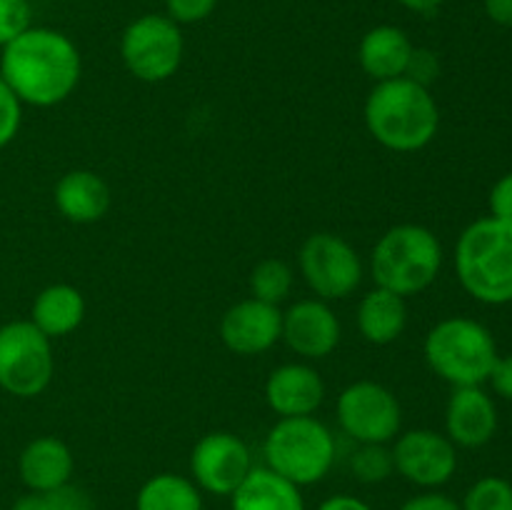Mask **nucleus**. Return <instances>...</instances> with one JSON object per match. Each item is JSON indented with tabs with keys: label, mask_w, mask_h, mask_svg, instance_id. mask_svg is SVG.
<instances>
[{
	"label": "nucleus",
	"mask_w": 512,
	"mask_h": 510,
	"mask_svg": "<svg viewBox=\"0 0 512 510\" xmlns=\"http://www.w3.org/2000/svg\"><path fill=\"white\" fill-rule=\"evenodd\" d=\"M83 73L73 40L53 28H28L0 55V78L23 105L53 108L75 93Z\"/></svg>",
	"instance_id": "f257e3e1"
},
{
	"label": "nucleus",
	"mask_w": 512,
	"mask_h": 510,
	"mask_svg": "<svg viewBox=\"0 0 512 510\" xmlns=\"http://www.w3.org/2000/svg\"><path fill=\"white\" fill-rule=\"evenodd\" d=\"M363 118L370 138L393 153H418L440 130V108L430 88L408 78L375 83L365 98Z\"/></svg>",
	"instance_id": "f03ea898"
},
{
	"label": "nucleus",
	"mask_w": 512,
	"mask_h": 510,
	"mask_svg": "<svg viewBox=\"0 0 512 510\" xmlns=\"http://www.w3.org/2000/svg\"><path fill=\"white\" fill-rule=\"evenodd\" d=\"M455 275L483 305L512 303V225L493 215L473 220L455 243Z\"/></svg>",
	"instance_id": "7ed1b4c3"
},
{
	"label": "nucleus",
	"mask_w": 512,
	"mask_h": 510,
	"mask_svg": "<svg viewBox=\"0 0 512 510\" xmlns=\"http://www.w3.org/2000/svg\"><path fill=\"white\" fill-rule=\"evenodd\" d=\"M443 245L438 235L418 223H400L385 230L370 253V275L378 288L410 298L438 280Z\"/></svg>",
	"instance_id": "20e7f679"
},
{
	"label": "nucleus",
	"mask_w": 512,
	"mask_h": 510,
	"mask_svg": "<svg viewBox=\"0 0 512 510\" xmlns=\"http://www.w3.org/2000/svg\"><path fill=\"white\" fill-rule=\"evenodd\" d=\"M428 368L453 388L488 383L498 363V343L480 320L453 315L428 330L423 343Z\"/></svg>",
	"instance_id": "39448f33"
},
{
	"label": "nucleus",
	"mask_w": 512,
	"mask_h": 510,
	"mask_svg": "<svg viewBox=\"0 0 512 510\" xmlns=\"http://www.w3.org/2000/svg\"><path fill=\"white\" fill-rule=\"evenodd\" d=\"M265 468L293 485H315L330 473L338 455L335 435L315 415L280 418L263 443Z\"/></svg>",
	"instance_id": "423d86ee"
},
{
	"label": "nucleus",
	"mask_w": 512,
	"mask_h": 510,
	"mask_svg": "<svg viewBox=\"0 0 512 510\" xmlns=\"http://www.w3.org/2000/svg\"><path fill=\"white\" fill-rule=\"evenodd\" d=\"M53 340L30 320L0 325V388L15 398H38L55 375Z\"/></svg>",
	"instance_id": "0eeeda50"
},
{
	"label": "nucleus",
	"mask_w": 512,
	"mask_h": 510,
	"mask_svg": "<svg viewBox=\"0 0 512 510\" xmlns=\"http://www.w3.org/2000/svg\"><path fill=\"white\" fill-rule=\"evenodd\" d=\"M183 53V30L168 15H140L120 38V58L125 70L143 83H163L173 78L183 63Z\"/></svg>",
	"instance_id": "6e6552de"
},
{
	"label": "nucleus",
	"mask_w": 512,
	"mask_h": 510,
	"mask_svg": "<svg viewBox=\"0 0 512 510\" xmlns=\"http://www.w3.org/2000/svg\"><path fill=\"white\" fill-rule=\"evenodd\" d=\"M298 268L308 288L320 300H345L363 283L360 253L335 233H313L303 240L298 253Z\"/></svg>",
	"instance_id": "1a4fd4ad"
},
{
	"label": "nucleus",
	"mask_w": 512,
	"mask_h": 510,
	"mask_svg": "<svg viewBox=\"0 0 512 510\" xmlns=\"http://www.w3.org/2000/svg\"><path fill=\"white\" fill-rule=\"evenodd\" d=\"M338 425L355 443H385L398 438L403 408L390 388L375 380H355L338 395Z\"/></svg>",
	"instance_id": "9d476101"
},
{
	"label": "nucleus",
	"mask_w": 512,
	"mask_h": 510,
	"mask_svg": "<svg viewBox=\"0 0 512 510\" xmlns=\"http://www.w3.org/2000/svg\"><path fill=\"white\" fill-rule=\"evenodd\" d=\"M395 473L423 490H438L450 483L458 470V448L445 433L413 428L398 433L393 448Z\"/></svg>",
	"instance_id": "9b49d317"
},
{
	"label": "nucleus",
	"mask_w": 512,
	"mask_h": 510,
	"mask_svg": "<svg viewBox=\"0 0 512 510\" xmlns=\"http://www.w3.org/2000/svg\"><path fill=\"white\" fill-rule=\"evenodd\" d=\"M253 470V455L243 438L228 430L205 433L190 453V475L200 490L233 495Z\"/></svg>",
	"instance_id": "f8f14e48"
},
{
	"label": "nucleus",
	"mask_w": 512,
	"mask_h": 510,
	"mask_svg": "<svg viewBox=\"0 0 512 510\" xmlns=\"http://www.w3.org/2000/svg\"><path fill=\"white\" fill-rule=\"evenodd\" d=\"M340 320L335 310L320 298H305L283 313L280 340L305 360L328 358L340 345Z\"/></svg>",
	"instance_id": "ddd939ff"
},
{
	"label": "nucleus",
	"mask_w": 512,
	"mask_h": 510,
	"mask_svg": "<svg viewBox=\"0 0 512 510\" xmlns=\"http://www.w3.org/2000/svg\"><path fill=\"white\" fill-rule=\"evenodd\" d=\"M220 340L225 348L243 358L268 353L280 340L283 310L263 300L245 298L230 305L220 318Z\"/></svg>",
	"instance_id": "4468645a"
},
{
	"label": "nucleus",
	"mask_w": 512,
	"mask_h": 510,
	"mask_svg": "<svg viewBox=\"0 0 512 510\" xmlns=\"http://www.w3.org/2000/svg\"><path fill=\"white\" fill-rule=\"evenodd\" d=\"M498 425V405L483 385L453 388L445 405V435L455 448H483L495 438Z\"/></svg>",
	"instance_id": "2eb2a0df"
},
{
	"label": "nucleus",
	"mask_w": 512,
	"mask_h": 510,
	"mask_svg": "<svg viewBox=\"0 0 512 510\" xmlns=\"http://www.w3.org/2000/svg\"><path fill=\"white\" fill-rule=\"evenodd\" d=\"M265 403L278 418L315 415L325 400V383L308 363L278 365L265 380Z\"/></svg>",
	"instance_id": "dca6fc26"
},
{
	"label": "nucleus",
	"mask_w": 512,
	"mask_h": 510,
	"mask_svg": "<svg viewBox=\"0 0 512 510\" xmlns=\"http://www.w3.org/2000/svg\"><path fill=\"white\" fill-rule=\"evenodd\" d=\"M73 470V450L55 435H40L20 450L18 475L30 493H50V490L70 483Z\"/></svg>",
	"instance_id": "f3484780"
},
{
	"label": "nucleus",
	"mask_w": 512,
	"mask_h": 510,
	"mask_svg": "<svg viewBox=\"0 0 512 510\" xmlns=\"http://www.w3.org/2000/svg\"><path fill=\"white\" fill-rule=\"evenodd\" d=\"M53 200L65 220L75 225H90L108 215L113 195L110 185L93 170H68L55 183Z\"/></svg>",
	"instance_id": "a211bd4d"
},
{
	"label": "nucleus",
	"mask_w": 512,
	"mask_h": 510,
	"mask_svg": "<svg viewBox=\"0 0 512 510\" xmlns=\"http://www.w3.org/2000/svg\"><path fill=\"white\" fill-rule=\"evenodd\" d=\"M413 48V40L403 28L375 25L360 40L358 63L368 78H373L375 83H385V80L403 78Z\"/></svg>",
	"instance_id": "6ab92c4d"
},
{
	"label": "nucleus",
	"mask_w": 512,
	"mask_h": 510,
	"mask_svg": "<svg viewBox=\"0 0 512 510\" xmlns=\"http://www.w3.org/2000/svg\"><path fill=\"white\" fill-rule=\"evenodd\" d=\"M85 320V298L75 285L53 283L40 290L30 308V323L50 340L65 338Z\"/></svg>",
	"instance_id": "aec40b11"
},
{
	"label": "nucleus",
	"mask_w": 512,
	"mask_h": 510,
	"mask_svg": "<svg viewBox=\"0 0 512 510\" xmlns=\"http://www.w3.org/2000/svg\"><path fill=\"white\" fill-rule=\"evenodd\" d=\"M355 320L363 340L370 345H390L408 328V303L400 295L375 285L360 298Z\"/></svg>",
	"instance_id": "412c9836"
},
{
	"label": "nucleus",
	"mask_w": 512,
	"mask_h": 510,
	"mask_svg": "<svg viewBox=\"0 0 512 510\" xmlns=\"http://www.w3.org/2000/svg\"><path fill=\"white\" fill-rule=\"evenodd\" d=\"M230 510H305L298 485L280 478L270 468H253L235 490Z\"/></svg>",
	"instance_id": "4be33fe9"
},
{
	"label": "nucleus",
	"mask_w": 512,
	"mask_h": 510,
	"mask_svg": "<svg viewBox=\"0 0 512 510\" xmlns=\"http://www.w3.org/2000/svg\"><path fill=\"white\" fill-rule=\"evenodd\" d=\"M135 510H203V495L185 475L158 473L140 485Z\"/></svg>",
	"instance_id": "5701e85b"
},
{
	"label": "nucleus",
	"mask_w": 512,
	"mask_h": 510,
	"mask_svg": "<svg viewBox=\"0 0 512 510\" xmlns=\"http://www.w3.org/2000/svg\"><path fill=\"white\" fill-rule=\"evenodd\" d=\"M293 283L295 273L283 258H265L250 270V298L263 300V303L270 305H280L293 293Z\"/></svg>",
	"instance_id": "b1692460"
},
{
	"label": "nucleus",
	"mask_w": 512,
	"mask_h": 510,
	"mask_svg": "<svg viewBox=\"0 0 512 510\" xmlns=\"http://www.w3.org/2000/svg\"><path fill=\"white\" fill-rule=\"evenodd\" d=\"M350 473L365 485L385 483L395 473L393 450L385 443H358L350 455Z\"/></svg>",
	"instance_id": "393cba45"
},
{
	"label": "nucleus",
	"mask_w": 512,
	"mask_h": 510,
	"mask_svg": "<svg viewBox=\"0 0 512 510\" xmlns=\"http://www.w3.org/2000/svg\"><path fill=\"white\" fill-rule=\"evenodd\" d=\"M460 510H512V483L500 475L475 480L465 493Z\"/></svg>",
	"instance_id": "a878e982"
},
{
	"label": "nucleus",
	"mask_w": 512,
	"mask_h": 510,
	"mask_svg": "<svg viewBox=\"0 0 512 510\" xmlns=\"http://www.w3.org/2000/svg\"><path fill=\"white\" fill-rule=\"evenodd\" d=\"M33 28V8L28 0H0V48Z\"/></svg>",
	"instance_id": "bb28decb"
},
{
	"label": "nucleus",
	"mask_w": 512,
	"mask_h": 510,
	"mask_svg": "<svg viewBox=\"0 0 512 510\" xmlns=\"http://www.w3.org/2000/svg\"><path fill=\"white\" fill-rule=\"evenodd\" d=\"M23 123V103L10 90V85L0 78V150L10 145Z\"/></svg>",
	"instance_id": "cd10ccee"
},
{
	"label": "nucleus",
	"mask_w": 512,
	"mask_h": 510,
	"mask_svg": "<svg viewBox=\"0 0 512 510\" xmlns=\"http://www.w3.org/2000/svg\"><path fill=\"white\" fill-rule=\"evenodd\" d=\"M438 75H440L438 53H433V50L428 48H413V55H410L403 78L413 80V83L423 85V88H430V85L438 80Z\"/></svg>",
	"instance_id": "c85d7f7f"
},
{
	"label": "nucleus",
	"mask_w": 512,
	"mask_h": 510,
	"mask_svg": "<svg viewBox=\"0 0 512 510\" xmlns=\"http://www.w3.org/2000/svg\"><path fill=\"white\" fill-rule=\"evenodd\" d=\"M218 0H165V15L178 25H193L210 18Z\"/></svg>",
	"instance_id": "c756f323"
},
{
	"label": "nucleus",
	"mask_w": 512,
	"mask_h": 510,
	"mask_svg": "<svg viewBox=\"0 0 512 510\" xmlns=\"http://www.w3.org/2000/svg\"><path fill=\"white\" fill-rule=\"evenodd\" d=\"M43 495L45 503H48V510H95L93 498L80 485L65 483Z\"/></svg>",
	"instance_id": "7c9ffc66"
},
{
	"label": "nucleus",
	"mask_w": 512,
	"mask_h": 510,
	"mask_svg": "<svg viewBox=\"0 0 512 510\" xmlns=\"http://www.w3.org/2000/svg\"><path fill=\"white\" fill-rule=\"evenodd\" d=\"M488 205L490 215H493L495 220H503V223L512 225V170L495 180V185L490 188L488 195Z\"/></svg>",
	"instance_id": "2f4dec72"
},
{
	"label": "nucleus",
	"mask_w": 512,
	"mask_h": 510,
	"mask_svg": "<svg viewBox=\"0 0 512 510\" xmlns=\"http://www.w3.org/2000/svg\"><path fill=\"white\" fill-rule=\"evenodd\" d=\"M400 510H460V503L440 490H423L400 505Z\"/></svg>",
	"instance_id": "473e14b6"
},
{
	"label": "nucleus",
	"mask_w": 512,
	"mask_h": 510,
	"mask_svg": "<svg viewBox=\"0 0 512 510\" xmlns=\"http://www.w3.org/2000/svg\"><path fill=\"white\" fill-rule=\"evenodd\" d=\"M490 388L495 390V395H500L503 400H510L512 403V353L500 355L498 363H495L493 373L488 378Z\"/></svg>",
	"instance_id": "72a5a7b5"
},
{
	"label": "nucleus",
	"mask_w": 512,
	"mask_h": 510,
	"mask_svg": "<svg viewBox=\"0 0 512 510\" xmlns=\"http://www.w3.org/2000/svg\"><path fill=\"white\" fill-rule=\"evenodd\" d=\"M485 15L500 28H512V0H485Z\"/></svg>",
	"instance_id": "f704fd0d"
},
{
	"label": "nucleus",
	"mask_w": 512,
	"mask_h": 510,
	"mask_svg": "<svg viewBox=\"0 0 512 510\" xmlns=\"http://www.w3.org/2000/svg\"><path fill=\"white\" fill-rule=\"evenodd\" d=\"M318 510H373L365 500L355 498V495L340 493V495H330L328 500L318 505Z\"/></svg>",
	"instance_id": "c9c22d12"
},
{
	"label": "nucleus",
	"mask_w": 512,
	"mask_h": 510,
	"mask_svg": "<svg viewBox=\"0 0 512 510\" xmlns=\"http://www.w3.org/2000/svg\"><path fill=\"white\" fill-rule=\"evenodd\" d=\"M10 510H48V503H45L43 493H30L28 490V493L15 500Z\"/></svg>",
	"instance_id": "e433bc0d"
},
{
	"label": "nucleus",
	"mask_w": 512,
	"mask_h": 510,
	"mask_svg": "<svg viewBox=\"0 0 512 510\" xmlns=\"http://www.w3.org/2000/svg\"><path fill=\"white\" fill-rule=\"evenodd\" d=\"M395 3H400L403 8H408V10H413V13L430 15V13H435V10H438L445 0H395Z\"/></svg>",
	"instance_id": "4c0bfd02"
}]
</instances>
